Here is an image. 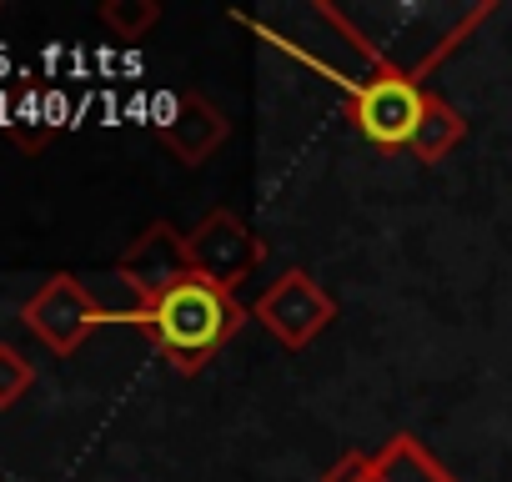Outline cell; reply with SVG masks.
Instances as JSON below:
<instances>
[{
    "label": "cell",
    "mask_w": 512,
    "mask_h": 482,
    "mask_svg": "<svg viewBox=\"0 0 512 482\" xmlns=\"http://www.w3.org/2000/svg\"><path fill=\"white\" fill-rule=\"evenodd\" d=\"M246 317H251V307H241L236 292L216 287L196 267L181 272L176 282H166L161 292L121 307V322L136 327L181 377L206 372V362H216V352L246 327Z\"/></svg>",
    "instance_id": "1"
},
{
    "label": "cell",
    "mask_w": 512,
    "mask_h": 482,
    "mask_svg": "<svg viewBox=\"0 0 512 482\" xmlns=\"http://www.w3.org/2000/svg\"><path fill=\"white\" fill-rule=\"evenodd\" d=\"M317 11L367 56V71H362V76H347V71H337V66H322V71L342 86V96H347V121H352V131L367 136L377 151H407L412 136H417V121H422V111H427V96H432L427 76H432L452 51H437V56H427L422 66H397V61H387L372 41H362V36L347 26L342 11H332V6H317Z\"/></svg>",
    "instance_id": "2"
},
{
    "label": "cell",
    "mask_w": 512,
    "mask_h": 482,
    "mask_svg": "<svg viewBox=\"0 0 512 482\" xmlns=\"http://www.w3.org/2000/svg\"><path fill=\"white\" fill-rule=\"evenodd\" d=\"M21 322L26 332L56 352V357H76L101 327L121 322V307H106L76 272H51L26 302H21Z\"/></svg>",
    "instance_id": "3"
},
{
    "label": "cell",
    "mask_w": 512,
    "mask_h": 482,
    "mask_svg": "<svg viewBox=\"0 0 512 482\" xmlns=\"http://www.w3.org/2000/svg\"><path fill=\"white\" fill-rule=\"evenodd\" d=\"M251 322H262V332L287 347V352H307L332 322H337V297L307 272V267H287L262 297L251 302Z\"/></svg>",
    "instance_id": "4"
},
{
    "label": "cell",
    "mask_w": 512,
    "mask_h": 482,
    "mask_svg": "<svg viewBox=\"0 0 512 482\" xmlns=\"http://www.w3.org/2000/svg\"><path fill=\"white\" fill-rule=\"evenodd\" d=\"M186 262H191L201 277H211L216 287L236 292L256 267L267 262V241L256 236L236 211L216 206V211H206V216L186 231Z\"/></svg>",
    "instance_id": "5"
},
{
    "label": "cell",
    "mask_w": 512,
    "mask_h": 482,
    "mask_svg": "<svg viewBox=\"0 0 512 482\" xmlns=\"http://www.w3.org/2000/svg\"><path fill=\"white\" fill-rule=\"evenodd\" d=\"M151 136L181 166H206L226 146L231 121H226V111L211 96H201V91H171V96H161V106L151 116Z\"/></svg>",
    "instance_id": "6"
},
{
    "label": "cell",
    "mask_w": 512,
    "mask_h": 482,
    "mask_svg": "<svg viewBox=\"0 0 512 482\" xmlns=\"http://www.w3.org/2000/svg\"><path fill=\"white\" fill-rule=\"evenodd\" d=\"M322 482H457V472L447 462H437V452L422 437L392 432L382 447L347 452L342 462H332L322 472Z\"/></svg>",
    "instance_id": "7"
},
{
    "label": "cell",
    "mask_w": 512,
    "mask_h": 482,
    "mask_svg": "<svg viewBox=\"0 0 512 482\" xmlns=\"http://www.w3.org/2000/svg\"><path fill=\"white\" fill-rule=\"evenodd\" d=\"M181 272H191V262H186V231H176L171 221H151L121 252V262H116V282L131 292V302L161 292Z\"/></svg>",
    "instance_id": "8"
},
{
    "label": "cell",
    "mask_w": 512,
    "mask_h": 482,
    "mask_svg": "<svg viewBox=\"0 0 512 482\" xmlns=\"http://www.w3.org/2000/svg\"><path fill=\"white\" fill-rule=\"evenodd\" d=\"M462 136H467V121H462V111L447 101V96H427V111H422V121H417V136H412V146H407V156L412 161H422V166H437V161H447L457 146H462Z\"/></svg>",
    "instance_id": "9"
},
{
    "label": "cell",
    "mask_w": 512,
    "mask_h": 482,
    "mask_svg": "<svg viewBox=\"0 0 512 482\" xmlns=\"http://www.w3.org/2000/svg\"><path fill=\"white\" fill-rule=\"evenodd\" d=\"M101 26L116 31V41H141L146 31L161 26V6L156 0H101Z\"/></svg>",
    "instance_id": "10"
},
{
    "label": "cell",
    "mask_w": 512,
    "mask_h": 482,
    "mask_svg": "<svg viewBox=\"0 0 512 482\" xmlns=\"http://www.w3.org/2000/svg\"><path fill=\"white\" fill-rule=\"evenodd\" d=\"M31 387H36V362L16 342H0V412L16 407Z\"/></svg>",
    "instance_id": "11"
},
{
    "label": "cell",
    "mask_w": 512,
    "mask_h": 482,
    "mask_svg": "<svg viewBox=\"0 0 512 482\" xmlns=\"http://www.w3.org/2000/svg\"><path fill=\"white\" fill-rule=\"evenodd\" d=\"M0 11H6V6H0Z\"/></svg>",
    "instance_id": "12"
}]
</instances>
